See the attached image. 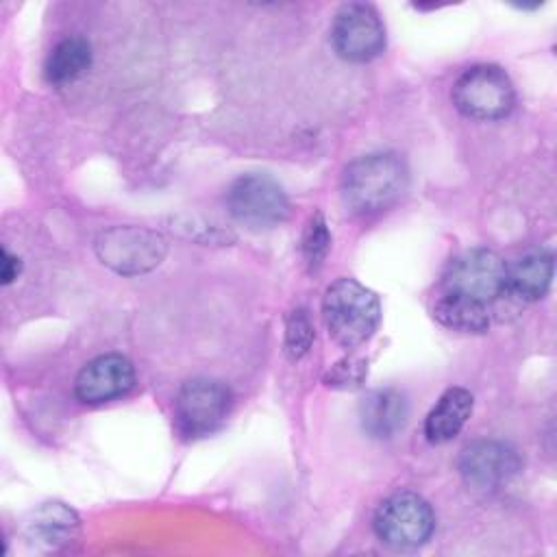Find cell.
Wrapping results in <instances>:
<instances>
[{"mask_svg":"<svg viewBox=\"0 0 557 557\" xmlns=\"http://www.w3.org/2000/svg\"><path fill=\"white\" fill-rule=\"evenodd\" d=\"M409 183L405 161L394 152H372L348 163L342 176V196L350 211L368 215L396 205Z\"/></svg>","mask_w":557,"mask_h":557,"instance_id":"1","label":"cell"},{"mask_svg":"<svg viewBox=\"0 0 557 557\" xmlns=\"http://www.w3.org/2000/svg\"><path fill=\"white\" fill-rule=\"evenodd\" d=\"M322 313L329 335L350 350L372 337L381 320V305L376 294L355 278H337L326 287Z\"/></svg>","mask_w":557,"mask_h":557,"instance_id":"2","label":"cell"},{"mask_svg":"<svg viewBox=\"0 0 557 557\" xmlns=\"http://www.w3.org/2000/svg\"><path fill=\"white\" fill-rule=\"evenodd\" d=\"M453 102L468 117L498 120L511 111L516 91L503 67L483 63L466 70L455 81Z\"/></svg>","mask_w":557,"mask_h":557,"instance_id":"3","label":"cell"},{"mask_svg":"<svg viewBox=\"0 0 557 557\" xmlns=\"http://www.w3.org/2000/svg\"><path fill=\"white\" fill-rule=\"evenodd\" d=\"M433 529L435 513L431 505L413 492L392 494L374 513V533L392 548L422 546L431 537Z\"/></svg>","mask_w":557,"mask_h":557,"instance_id":"4","label":"cell"},{"mask_svg":"<svg viewBox=\"0 0 557 557\" xmlns=\"http://www.w3.org/2000/svg\"><path fill=\"white\" fill-rule=\"evenodd\" d=\"M165 239L144 226H111L96 239L98 259L120 274H141L161 263Z\"/></svg>","mask_w":557,"mask_h":557,"instance_id":"5","label":"cell"},{"mask_svg":"<svg viewBox=\"0 0 557 557\" xmlns=\"http://www.w3.org/2000/svg\"><path fill=\"white\" fill-rule=\"evenodd\" d=\"M442 289L479 302L496 300L507 289V263L487 248L457 255L442 274Z\"/></svg>","mask_w":557,"mask_h":557,"instance_id":"6","label":"cell"},{"mask_svg":"<svg viewBox=\"0 0 557 557\" xmlns=\"http://www.w3.org/2000/svg\"><path fill=\"white\" fill-rule=\"evenodd\" d=\"M231 215L252 228H270L287 220L289 200L283 187L268 174H244L228 187Z\"/></svg>","mask_w":557,"mask_h":557,"instance_id":"7","label":"cell"},{"mask_svg":"<svg viewBox=\"0 0 557 557\" xmlns=\"http://www.w3.org/2000/svg\"><path fill=\"white\" fill-rule=\"evenodd\" d=\"M331 41L342 59L366 63L383 52L385 26L372 4L348 2L335 13Z\"/></svg>","mask_w":557,"mask_h":557,"instance_id":"8","label":"cell"},{"mask_svg":"<svg viewBox=\"0 0 557 557\" xmlns=\"http://www.w3.org/2000/svg\"><path fill=\"white\" fill-rule=\"evenodd\" d=\"M231 392L213 379H191L176 396L174 418L176 426L187 437H202L213 433L228 416Z\"/></svg>","mask_w":557,"mask_h":557,"instance_id":"9","label":"cell"},{"mask_svg":"<svg viewBox=\"0 0 557 557\" xmlns=\"http://www.w3.org/2000/svg\"><path fill=\"white\" fill-rule=\"evenodd\" d=\"M457 468L468 485L494 490L507 483L520 470V457L503 442L479 440L461 450Z\"/></svg>","mask_w":557,"mask_h":557,"instance_id":"10","label":"cell"},{"mask_svg":"<svg viewBox=\"0 0 557 557\" xmlns=\"http://www.w3.org/2000/svg\"><path fill=\"white\" fill-rule=\"evenodd\" d=\"M135 385V368L122 355H102L91 359L76 376V398L87 405L109 403L124 396Z\"/></svg>","mask_w":557,"mask_h":557,"instance_id":"11","label":"cell"},{"mask_svg":"<svg viewBox=\"0 0 557 557\" xmlns=\"http://www.w3.org/2000/svg\"><path fill=\"white\" fill-rule=\"evenodd\" d=\"M553 278V255L531 248L507 263V289L520 300H537L546 294Z\"/></svg>","mask_w":557,"mask_h":557,"instance_id":"12","label":"cell"},{"mask_svg":"<svg viewBox=\"0 0 557 557\" xmlns=\"http://www.w3.org/2000/svg\"><path fill=\"white\" fill-rule=\"evenodd\" d=\"M24 533L33 544L54 550L78 535V518L63 503H46L30 513L24 524Z\"/></svg>","mask_w":557,"mask_h":557,"instance_id":"13","label":"cell"},{"mask_svg":"<svg viewBox=\"0 0 557 557\" xmlns=\"http://www.w3.org/2000/svg\"><path fill=\"white\" fill-rule=\"evenodd\" d=\"M359 418L368 435L392 437L407 420V400L398 389H374L361 400Z\"/></svg>","mask_w":557,"mask_h":557,"instance_id":"14","label":"cell"},{"mask_svg":"<svg viewBox=\"0 0 557 557\" xmlns=\"http://www.w3.org/2000/svg\"><path fill=\"white\" fill-rule=\"evenodd\" d=\"M472 413V394L463 387L446 389L424 420V435L433 444L453 440Z\"/></svg>","mask_w":557,"mask_h":557,"instance_id":"15","label":"cell"},{"mask_svg":"<svg viewBox=\"0 0 557 557\" xmlns=\"http://www.w3.org/2000/svg\"><path fill=\"white\" fill-rule=\"evenodd\" d=\"M433 315L440 324L459 333H483L490 324V315L483 302L450 292H444L435 300Z\"/></svg>","mask_w":557,"mask_h":557,"instance_id":"16","label":"cell"},{"mask_svg":"<svg viewBox=\"0 0 557 557\" xmlns=\"http://www.w3.org/2000/svg\"><path fill=\"white\" fill-rule=\"evenodd\" d=\"M91 63V48L83 37H67L59 41L46 59V78L52 85L76 81Z\"/></svg>","mask_w":557,"mask_h":557,"instance_id":"17","label":"cell"},{"mask_svg":"<svg viewBox=\"0 0 557 557\" xmlns=\"http://www.w3.org/2000/svg\"><path fill=\"white\" fill-rule=\"evenodd\" d=\"M329 246H331V233L326 228V222L322 213H313L307 222V228L302 233V246H300L305 261L309 263L311 270H315L324 261Z\"/></svg>","mask_w":557,"mask_h":557,"instance_id":"18","label":"cell"},{"mask_svg":"<svg viewBox=\"0 0 557 557\" xmlns=\"http://www.w3.org/2000/svg\"><path fill=\"white\" fill-rule=\"evenodd\" d=\"M313 342V326L305 309H296L287 315V331H285V350L289 359H300Z\"/></svg>","mask_w":557,"mask_h":557,"instance_id":"19","label":"cell"},{"mask_svg":"<svg viewBox=\"0 0 557 557\" xmlns=\"http://www.w3.org/2000/svg\"><path fill=\"white\" fill-rule=\"evenodd\" d=\"M368 372V363L363 359H344L337 361L326 374H324V383L329 387H339V389H352L359 387L361 381L366 379Z\"/></svg>","mask_w":557,"mask_h":557,"instance_id":"20","label":"cell"},{"mask_svg":"<svg viewBox=\"0 0 557 557\" xmlns=\"http://www.w3.org/2000/svg\"><path fill=\"white\" fill-rule=\"evenodd\" d=\"M20 270H22L20 259L15 255H11L9 250H2V283L4 285L13 283L17 278V274H20Z\"/></svg>","mask_w":557,"mask_h":557,"instance_id":"21","label":"cell"}]
</instances>
